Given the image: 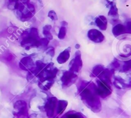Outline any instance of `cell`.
<instances>
[{"label":"cell","instance_id":"cell-18","mask_svg":"<svg viewBox=\"0 0 131 118\" xmlns=\"http://www.w3.org/2000/svg\"><path fill=\"white\" fill-rule=\"evenodd\" d=\"M66 32H67V27L66 26H62L60 27L58 33V38L60 40H64L66 36Z\"/></svg>","mask_w":131,"mask_h":118},{"label":"cell","instance_id":"cell-25","mask_svg":"<svg viewBox=\"0 0 131 118\" xmlns=\"http://www.w3.org/2000/svg\"><path fill=\"white\" fill-rule=\"evenodd\" d=\"M80 45H79V44H77L76 46H75V48L77 49H78L80 48Z\"/></svg>","mask_w":131,"mask_h":118},{"label":"cell","instance_id":"cell-9","mask_svg":"<svg viewBox=\"0 0 131 118\" xmlns=\"http://www.w3.org/2000/svg\"><path fill=\"white\" fill-rule=\"evenodd\" d=\"M35 65L36 64L34 63L32 58L30 56H27L22 58L19 64V66L21 70L28 71L32 70L35 67Z\"/></svg>","mask_w":131,"mask_h":118},{"label":"cell","instance_id":"cell-24","mask_svg":"<svg viewBox=\"0 0 131 118\" xmlns=\"http://www.w3.org/2000/svg\"><path fill=\"white\" fill-rule=\"evenodd\" d=\"M106 1H107V5L114 2V0H106Z\"/></svg>","mask_w":131,"mask_h":118},{"label":"cell","instance_id":"cell-22","mask_svg":"<svg viewBox=\"0 0 131 118\" xmlns=\"http://www.w3.org/2000/svg\"><path fill=\"white\" fill-rule=\"evenodd\" d=\"M125 28L127 30V33L131 34V19L128 20L125 22Z\"/></svg>","mask_w":131,"mask_h":118},{"label":"cell","instance_id":"cell-20","mask_svg":"<svg viewBox=\"0 0 131 118\" xmlns=\"http://www.w3.org/2000/svg\"><path fill=\"white\" fill-rule=\"evenodd\" d=\"M48 17L50 19L53 21H56L58 20L57 15L56 12L53 10L49 11L48 13Z\"/></svg>","mask_w":131,"mask_h":118},{"label":"cell","instance_id":"cell-7","mask_svg":"<svg viewBox=\"0 0 131 118\" xmlns=\"http://www.w3.org/2000/svg\"><path fill=\"white\" fill-rule=\"evenodd\" d=\"M57 102V98L54 96L50 97L46 101L45 105V109L46 113V115L49 118H51L55 115Z\"/></svg>","mask_w":131,"mask_h":118},{"label":"cell","instance_id":"cell-26","mask_svg":"<svg viewBox=\"0 0 131 118\" xmlns=\"http://www.w3.org/2000/svg\"><path fill=\"white\" fill-rule=\"evenodd\" d=\"M121 2H122V3H125V2H127L128 0H120Z\"/></svg>","mask_w":131,"mask_h":118},{"label":"cell","instance_id":"cell-27","mask_svg":"<svg viewBox=\"0 0 131 118\" xmlns=\"http://www.w3.org/2000/svg\"><path fill=\"white\" fill-rule=\"evenodd\" d=\"M39 2V3H41V5L42 4V0H37Z\"/></svg>","mask_w":131,"mask_h":118},{"label":"cell","instance_id":"cell-19","mask_svg":"<svg viewBox=\"0 0 131 118\" xmlns=\"http://www.w3.org/2000/svg\"><path fill=\"white\" fill-rule=\"evenodd\" d=\"M62 118H84V117L80 113L70 112L65 114Z\"/></svg>","mask_w":131,"mask_h":118},{"label":"cell","instance_id":"cell-11","mask_svg":"<svg viewBox=\"0 0 131 118\" xmlns=\"http://www.w3.org/2000/svg\"><path fill=\"white\" fill-rule=\"evenodd\" d=\"M94 23L102 31H105L107 28V19L104 16H99L96 17Z\"/></svg>","mask_w":131,"mask_h":118},{"label":"cell","instance_id":"cell-2","mask_svg":"<svg viewBox=\"0 0 131 118\" xmlns=\"http://www.w3.org/2000/svg\"><path fill=\"white\" fill-rule=\"evenodd\" d=\"M40 40L38 29L36 27H31L23 31L21 35V45L26 50L33 47H39Z\"/></svg>","mask_w":131,"mask_h":118},{"label":"cell","instance_id":"cell-23","mask_svg":"<svg viewBox=\"0 0 131 118\" xmlns=\"http://www.w3.org/2000/svg\"><path fill=\"white\" fill-rule=\"evenodd\" d=\"M30 0H9V2H17V3H28Z\"/></svg>","mask_w":131,"mask_h":118},{"label":"cell","instance_id":"cell-16","mask_svg":"<svg viewBox=\"0 0 131 118\" xmlns=\"http://www.w3.org/2000/svg\"><path fill=\"white\" fill-rule=\"evenodd\" d=\"M51 25H45L42 29V33L45 36V37L46 39H48V40H52L53 37L52 34L51 33Z\"/></svg>","mask_w":131,"mask_h":118},{"label":"cell","instance_id":"cell-10","mask_svg":"<svg viewBox=\"0 0 131 118\" xmlns=\"http://www.w3.org/2000/svg\"><path fill=\"white\" fill-rule=\"evenodd\" d=\"M71 47H68L65 50L60 52L57 58V61L59 64H64L67 62L70 57Z\"/></svg>","mask_w":131,"mask_h":118},{"label":"cell","instance_id":"cell-8","mask_svg":"<svg viewBox=\"0 0 131 118\" xmlns=\"http://www.w3.org/2000/svg\"><path fill=\"white\" fill-rule=\"evenodd\" d=\"M88 38L89 40L94 43H102L105 40V36L104 34L96 29H91L88 32Z\"/></svg>","mask_w":131,"mask_h":118},{"label":"cell","instance_id":"cell-12","mask_svg":"<svg viewBox=\"0 0 131 118\" xmlns=\"http://www.w3.org/2000/svg\"><path fill=\"white\" fill-rule=\"evenodd\" d=\"M107 6L109 7V11L108 12V16L110 17V19L112 21H116V20L118 19V16H119V15H118V10L115 3L113 2V3L108 5Z\"/></svg>","mask_w":131,"mask_h":118},{"label":"cell","instance_id":"cell-1","mask_svg":"<svg viewBox=\"0 0 131 118\" xmlns=\"http://www.w3.org/2000/svg\"><path fill=\"white\" fill-rule=\"evenodd\" d=\"M78 90L81 100L85 105L94 112L100 111L101 103L100 96L97 92L96 85L94 82L81 81Z\"/></svg>","mask_w":131,"mask_h":118},{"label":"cell","instance_id":"cell-6","mask_svg":"<svg viewBox=\"0 0 131 118\" xmlns=\"http://www.w3.org/2000/svg\"><path fill=\"white\" fill-rule=\"evenodd\" d=\"M83 66L82 60V55L80 51H78L75 52V56L69 64V68L70 71L74 73H78L82 69Z\"/></svg>","mask_w":131,"mask_h":118},{"label":"cell","instance_id":"cell-14","mask_svg":"<svg viewBox=\"0 0 131 118\" xmlns=\"http://www.w3.org/2000/svg\"><path fill=\"white\" fill-rule=\"evenodd\" d=\"M68 104V103L66 100H61L58 101L56 108V111L57 115H60V114H62L63 112L65 110V109L67 107Z\"/></svg>","mask_w":131,"mask_h":118},{"label":"cell","instance_id":"cell-13","mask_svg":"<svg viewBox=\"0 0 131 118\" xmlns=\"http://www.w3.org/2000/svg\"><path fill=\"white\" fill-rule=\"evenodd\" d=\"M112 32L115 37H118L123 34L127 33V30L124 25L122 24H118L113 27Z\"/></svg>","mask_w":131,"mask_h":118},{"label":"cell","instance_id":"cell-4","mask_svg":"<svg viewBox=\"0 0 131 118\" xmlns=\"http://www.w3.org/2000/svg\"><path fill=\"white\" fill-rule=\"evenodd\" d=\"M96 85L97 87V92L100 98L105 99L111 95L113 91L111 88V83L97 79Z\"/></svg>","mask_w":131,"mask_h":118},{"label":"cell","instance_id":"cell-17","mask_svg":"<svg viewBox=\"0 0 131 118\" xmlns=\"http://www.w3.org/2000/svg\"><path fill=\"white\" fill-rule=\"evenodd\" d=\"M104 69H105V67H104V66H102V65H96V66H95L93 68L91 76L94 77H97L98 75L101 73V72L104 70Z\"/></svg>","mask_w":131,"mask_h":118},{"label":"cell","instance_id":"cell-5","mask_svg":"<svg viewBox=\"0 0 131 118\" xmlns=\"http://www.w3.org/2000/svg\"><path fill=\"white\" fill-rule=\"evenodd\" d=\"M77 78L78 76L76 73H74L70 70L64 71L60 77L62 87L63 88H67L70 87L71 85L75 84Z\"/></svg>","mask_w":131,"mask_h":118},{"label":"cell","instance_id":"cell-28","mask_svg":"<svg viewBox=\"0 0 131 118\" xmlns=\"http://www.w3.org/2000/svg\"><path fill=\"white\" fill-rule=\"evenodd\" d=\"M56 118H59V117H57Z\"/></svg>","mask_w":131,"mask_h":118},{"label":"cell","instance_id":"cell-21","mask_svg":"<svg viewBox=\"0 0 131 118\" xmlns=\"http://www.w3.org/2000/svg\"><path fill=\"white\" fill-rule=\"evenodd\" d=\"M45 52H46V54L49 55L51 57H53L54 55H55V49L53 47H47L45 50Z\"/></svg>","mask_w":131,"mask_h":118},{"label":"cell","instance_id":"cell-15","mask_svg":"<svg viewBox=\"0 0 131 118\" xmlns=\"http://www.w3.org/2000/svg\"><path fill=\"white\" fill-rule=\"evenodd\" d=\"M14 108L17 111V112L24 110H27V104L26 101L23 100H18L14 104Z\"/></svg>","mask_w":131,"mask_h":118},{"label":"cell","instance_id":"cell-3","mask_svg":"<svg viewBox=\"0 0 131 118\" xmlns=\"http://www.w3.org/2000/svg\"><path fill=\"white\" fill-rule=\"evenodd\" d=\"M14 10L17 18L21 21H28L36 13L35 7L30 2L17 3Z\"/></svg>","mask_w":131,"mask_h":118}]
</instances>
